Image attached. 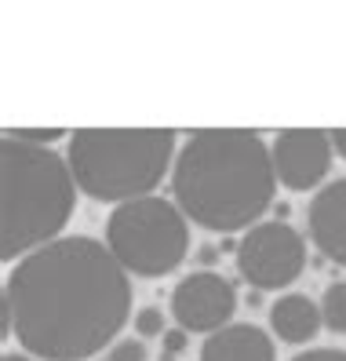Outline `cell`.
I'll list each match as a JSON object with an SVG mask.
<instances>
[{"label":"cell","mask_w":346,"mask_h":361,"mask_svg":"<svg viewBox=\"0 0 346 361\" xmlns=\"http://www.w3.org/2000/svg\"><path fill=\"white\" fill-rule=\"evenodd\" d=\"M201 361H277L273 339L259 329V325H223L215 329L204 347Z\"/></svg>","instance_id":"cell-10"},{"label":"cell","mask_w":346,"mask_h":361,"mask_svg":"<svg viewBox=\"0 0 346 361\" xmlns=\"http://www.w3.org/2000/svg\"><path fill=\"white\" fill-rule=\"evenodd\" d=\"M332 146H335V154L346 161V128H335L332 132Z\"/></svg>","instance_id":"cell-18"},{"label":"cell","mask_w":346,"mask_h":361,"mask_svg":"<svg viewBox=\"0 0 346 361\" xmlns=\"http://www.w3.org/2000/svg\"><path fill=\"white\" fill-rule=\"evenodd\" d=\"M307 223H310L314 248L324 259L346 267V179L321 186V194L307 212Z\"/></svg>","instance_id":"cell-9"},{"label":"cell","mask_w":346,"mask_h":361,"mask_svg":"<svg viewBox=\"0 0 346 361\" xmlns=\"http://www.w3.org/2000/svg\"><path fill=\"white\" fill-rule=\"evenodd\" d=\"M292 361H346V350H307L295 354Z\"/></svg>","instance_id":"cell-17"},{"label":"cell","mask_w":346,"mask_h":361,"mask_svg":"<svg viewBox=\"0 0 346 361\" xmlns=\"http://www.w3.org/2000/svg\"><path fill=\"white\" fill-rule=\"evenodd\" d=\"M4 135H11L18 142H30V146H48V142H58L62 139L58 128H8Z\"/></svg>","instance_id":"cell-15"},{"label":"cell","mask_w":346,"mask_h":361,"mask_svg":"<svg viewBox=\"0 0 346 361\" xmlns=\"http://www.w3.org/2000/svg\"><path fill=\"white\" fill-rule=\"evenodd\" d=\"M307 267V241L288 223H255L237 241V270L252 288H288Z\"/></svg>","instance_id":"cell-6"},{"label":"cell","mask_w":346,"mask_h":361,"mask_svg":"<svg viewBox=\"0 0 346 361\" xmlns=\"http://www.w3.org/2000/svg\"><path fill=\"white\" fill-rule=\"evenodd\" d=\"M70 161L48 146L0 142V256L8 263L55 241L77 204Z\"/></svg>","instance_id":"cell-3"},{"label":"cell","mask_w":346,"mask_h":361,"mask_svg":"<svg viewBox=\"0 0 346 361\" xmlns=\"http://www.w3.org/2000/svg\"><path fill=\"white\" fill-rule=\"evenodd\" d=\"M135 332L142 339H154V336H164V314L157 307H142L135 314Z\"/></svg>","instance_id":"cell-14"},{"label":"cell","mask_w":346,"mask_h":361,"mask_svg":"<svg viewBox=\"0 0 346 361\" xmlns=\"http://www.w3.org/2000/svg\"><path fill=\"white\" fill-rule=\"evenodd\" d=\"M277 172L270 146L248 128H201L171 164L175 204L204 230L233 233L273 204Z\"/></svg>","instance_id":"cell-2"},{"label":"cell","mask_w":346,"mask_h":361,"mask_svg":"<svg viewBox=\"0 0 346 361\" xmlns=\"http://www.w3.org/2000/svg\"><path fill=\"white\" fill-rule=\"evenodd\" d=\"M273 154V172L277 183L302 194V190H314L324 183V176L332 172V132L321 128H288L280 132L270 146Z\"/></svg>","instance_id":"cell-8"},{"label":"cell","mask_w":346,"mask_h":361,"mask_svg":"<svg viewBox=\"0 0 346 361\" xmlns=\"http://www.w3.org/2000/svg\"><path fill=\"white\" fill-rule=\"evenodd\" d=\"M321 317H324V329L346 336V281H335L324 288L321 295Z\"/></svg>","instance_id":"cell-12"},{"label":"cell","mask_w":346,"mask_h":361,"mask_svg":"<svg viewBox=\"0 0 346 361\" xmlns=\"http://www.w3.org/2000/svg\"><path fill=\"white\" fill-rule=\"evenodd\" d=\"M164 350H161V357L164 361H175V357H183V350H186V343H190V332L183 329V325H175V329H164Z\"/></svg>","instance_id":"cell-16"},{"label":"cell","mask_w":346,"mask_h":361,"mask_svg":"<svg viewBox=\"0 0 346 361\" xmlns=\"http://www.w3.org/2000/svg\"><path fill=\"white\" fill-rule=\"evenodd\" d=\"M0 361H37V357H33L30 350H26V354H18V350H8V354L0 357Z\"/></svg>","instance_id":"cell-19"},{"label":"cell","mask_w":346,"mask_h":361,"mask_svg":"<svg viewBox=\"0 0 346 361\" xmlns=\"http://www.w3.org/2000/svg\"><path fill=\"white\" fill-rule=\"evenodd\" d=\"M132 314V274L95 238H55L18 259L0 295V332L40 361H84Z\"/></svg>","instance_id":"cell-1"},{"label":"cell","mask_w":346,"mask_h":361,"mask_svg":"<svg viewBox=\"0 0 346 361\" xmlns=\"http://www.w3.org/2000/svg\"><path fill=\"white\" fill-rule=\"evenodd\" d=\"M237 310V292L233 285L215 270H197L183 278L171 292V317L186 332H204L211 336L215 329H223L233 322Z\"/></svg>","instance_id":"cell-7"},{"label":"cell","mask_w":346,"mask_h":361,"mask_svg":"<svg viewBox=\"0 0 346 361\" xmlns=\"http://www.w3.org/2000/svg\"><path fill=\"white\" fill-rule=\"evenodd\" d=\"M270 329L277 339H285L292 347H302L324 329L321 303H314L302 292H285L270 303Z\"/></svg>","instance_id":"cell-11"},{"label":"cell","mask_w":346,"mask_h":361,"mask_svg":"<svg viewBox=\"0 0 346 361\" xmlns=\"http://www.w3.org/2000/svg\"><path fill=\"white\" fill-rule=\"evenodd\" d=\"M171 157L175 132L168 128H80L66 146L77 186L106 204L154 194L175 164Z\"/></svg>","instance_id":"cell-4"},{"label":"cell","mask_w":346,"mask_h":361,"mask_svg":"<svg viewBox=\"0 0 346 361\" xmlns=\"http://www.w3.org/2000/svg\"><path fill=\"white\" fill-rule=\"evenodd\" d=\"M102 361H149V354H146L142 339H117V343L106 350Z\"/></svg>","instance_id":"cell-13"},{"label":"cell","mask_w":346,"mask_h":361,"mask_svg":"<svg viewBox=\"0 0 346 361\" xmlns=\"http://www.w3.org/2000/svg\"><path fill=\"white\" fill-rule=\"evenodd\" d=\"M186 212L164 197H132L121 201L106 223V245L117 263L135 278H164L190 252Z\"/></svg>","instance_id":"cell-5"}]
</instances>
